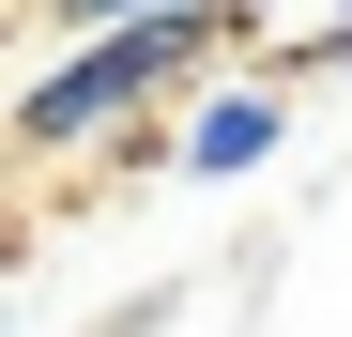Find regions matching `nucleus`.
Masks as SVG:
<instances>
[{"label":"nucleus","mask_w":352,"mask_h":337,"mask_svg":"<svg viewBox=\"0 0 352 337\" xmlns=\"http://www.w3.org/2000/svg\"><path fill=\"white\" fill-rule=\"evenodd\" d=\"M276 138H291V77L245 62V77H199V92H184V138H168V153H184L199 184H245Z\"/></svg>","instance_id":"nucleus-2"},{"label":"nucleus","mask_w":352,"mask_h":337,"mask_svg":"<svg viewBox=\"0 0 352 337\" xmlns=\"http://www.w3.org/2000/svg\"><path fill=\"white\" fill-rule=\"evenodd\" d=\"M62 31H107V16H184V0H46Z\"/></svg>","instance_id":"nucleus-3"},{"label":"nucleus","mask_w":352,"mask_h":337,"mask_svg":"<svg viewBox=\"0 0 352 337\" xmlns=\"http://www.w3.org/2000/svg\"><path fill=\"white\" fill-rule=\"evenodd\" d=\"M322 16H337V31H352V0H322Z\"/></svg>","instance_id":"nucleus-4"},{"label":"nucleus","mask_w":352,"mask_h":337,"mask_svg":"<svg viewBox=\"0 0 352 337\" xmlns=\"http://www.w3.org/2000/svg\"><path fill=\"white\" fill-rule=\"evenodd\" d=\"M245 31V0H184V16H107V31H77L62 62L31 77V107H16V153H92V138H123L138 107H168V92H199L214 77V46Z\"/></svg>","instance_id":"nucleus-1"}]
</instances>
